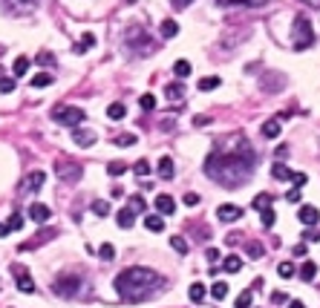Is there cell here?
<instances>
[{
    "instance_id": "1",
    "label": "cell",
    "mask_w": 320,
    "mask_h": 308,
    "mask_svg": "<svg viewBox=\"0 0 320 308\" xmlns=\"http://www.w3.org/2000/svg\"><path fill=\"white\" fill-rule=\"evenodd\" d=\"M257 164V153L251 147V141L245 135H237L231 144L213 147L205 159V173L222 187H240L242 182H248Z\"/></svg>"
},
{
    "instance_id": "2",
    "label": "cell",
    "mask_w": 320,
    "mask_h": 308,
    "mask_svg": "<svg viewBox=\"0 0 320 308\" xmlns=\"http://www.w3.org/2000/svg\"><path fill=\"white\" fill-rule=\"evenodd\" d=\"M116 294L124 302H144L147 297H153L156 291L165 285L162 273H156L153 268H144V265H133V268H124V271L116 277Z\"/></svg>"
},
{
    "instance_id": "3",
    "label": "cell",
    "mask_w": 320,
    "mask_h": 308,
    "mask_svg": "<svg viewBox=\"0 0 320 308\" xmlns=\"http://www.w3.org/2000/svg\"><path fill=\"white\" fill-rule=\"evenodd\" d=\"M84 118H87V113H84L81 107H70V104H55L52 107V121L55 124H63V127H70V130L81 127Z\"/></svg>"
},
{
    "instance_id": "4",
    "label": "cell",
    "mask_w": 320,
    "mask_h": 308,
    "mask_svg": "<svg viewBox=\"0 0 320 308\" xmlns=\"http://www.w3.org/2000/svg\"><path fill=\"white\" fill-rule=\"evenodd\" d=\"M292 46L297 49V52H303V49H309L311 44H314V29H311L309 18L306 15H297L294 18V29H292Z\"/></svg>"
},
{
    "instance_id": "5",
    "label": "cell",
    "mask_w": 320,
    "mask_h": 308,
    "mask_svg": "<svg viewBox=\"0 0 320 308\" xmlns=\"http://www.w3.org/2000/svg\"><path fill=\"white\" fill-rule=\"evenodd\" d=\"M81 285H84V277H81V273H61V277L52 282V291L63 299H72V297L81 294Z\"/></svg>"
},
{
    "instance_id": "6",
    "label": "cell",
    "mask_w": 320,
    "mask_h": 308,
    "mask_svg": "<svg viewBox=\"0 0 320 308\" xmlns=\"http://www.w3.org/2000/svg\"><path fill=\"white\" fill-rule=\"evenodd\" d=\"M124 44L130 52H139V55H147L153 49V41L150 35L144 32L142 26H133V29H127V35H124Z\"/></svg>"
},
{
    "instance_id": "7",
    "label": "cell",
    "mask_w": 320,
    "mask_h": 308,
    "mask_svg": "<svg viewBox=\"0 0 320 308\" xmlns=\"http://www.w3.org/2000/svg\"><path fill=\"white\" fill-rule=\"evenodd\" d=\"M44 185H46V170H29L26 176H23V182H20V193L32 196V193H38Z\"/></svg>"
},
{
    "instance_id": "8",
    "label": "cell",
    "mask_w": 320,
    "mask_h": 308,
    "mask_svg": "<svg viewBox=\"0 0 320 308\" xmlns=\"http://www.w3.org/2000/svg\"><path fill=\"white\" fill-rule=\"evenodd\" d=\"M12 273H15V280H18V288L23 291V294H35V282H32V277H29L26 268H20V265H12Z\"/></svg>"
},
{
    "instance_id": "9",
    "label": "cell",
    "mask_w": 320,
    "mask_h": 308,
    "mask_svg": "<svg viewBox=\"0 0 320 308\" xmlns=\"http://www.w3.org/2000/svg\"><path fill=\"white\" fill-rule=\"evenodd\" d=\"M29 216H32V222H38V225H46V222L52 219V211H49V204H44V202H32L29 204Z\"/></svg>"
},
{
    "instance_id": "10",
    "label": "cell",
    "mask_w": 320,
    "mask_h": 308,
    "mask_svg": "<svg viewBox=\"0 0 320 308\" xmlns=\"http://www.w3.org/2000/svg\"><path fill=\"white\" fill-rule=\"evenodd\" d=\"M297 219H300V225H306V228H314L320 222V211L314 204H303L300 213H297Z\"/></svg>"
},
{
    "instance_id": "11",
    "label": "cell",
    "mask_w": 320,
    "mask_h": 308,
    "mask_svg": "<svg viewBox=\"0 0 320 308\" xmlns=\"http://www.w3.org/2000/svg\"><path fill=\"white\" fill-rule=\"evenodd\" d=\"M95 139H98V135L92 130H87V127H75V130H72V141H75L78 147H92Z\"/></svg>"
},
{
    "instance_id": "12",
    "label": "cell",
    "mask_w": 320,
    "mask_h": 308,
    "mask_svg": "<svg viewBox=\"0 0 320 308\" xmlns=\"http://www.w3.org/2000/svg\"><path fill=\"white\" fill-rule=\"evenodd\" d=\"M216 216H219V222H240L242 219V208L240 204H219Z\"/></svg>"
},
{
    "instance_id": "13",
    "label": "cell",
    "mask_w": 320,
    "mask_h": 308,
    "mask_svg": "<svg viewBox=\"0 0 320 308\" xmlns=\"http://www.w3.org/2000/svg\"><path fill=\"white\" fill-rule=\"evenodd\" d=\"M165 98L173 101V104H179V101L185 98V81H173V84H168V87H165Z\"/></svg>"
},
{
    "instance_id": "14",
    "label": "cell",
    "mask_w": 320,
    "mask_h": 308,
    "mask_svg": "<svg viewBox=\"0 0 320 308\" xmlns=\"http://www.w3.org/2000/svg\"><path fill=\"white\" fill-rule=\"evenodd\" d=\"M41 3V0H6V6H9V12H15V15H23V12H32Z\"/></svg>"
},
{
    "instance_id": "15",
    "label": "cell",
    "mask_w": 320,
    "mask_h": 308,
    "mask_svg": "<svg viewBox=\"0 0 320 308\" xmlns=\"http://www.w3.org/2000/svg\"><path fill=\"white\" fill-rule=\"evenodd\" d=\"M156 211H159V216H170V213L176 211V202L168 193H159L156 196Z\"/></svg>"
},
{
    "instance_id": "16",
    "label": "cell",
    "mask_w": 320,
    "mask_h": 308,
    "mask_svg": "<svg viewBox=\"0 0 320 308\" xmlns=\"http://www.w3.org/2000/svg\"><path fill=\"white\" fill-rule=\"evenodd\" d=\"M271 176H274L277 182H292V179H294V170H289L283 161H274V167H271Z\"/></svg>"
},
{
    "instance_id": "17",
    "label": "cell",
    "mask_w": 320,
    "mask_h": 308,
    "mask_svg": "<svg viewBox=\"0 0 320 308\" xmlns=\"http://www.w3.org/2000/svg\"><path fill=\"white\" fill-rule=\"evenodd\" d=\"M116 222H118V228L130 230V228L136 225V213L130 211V208H124V211H118V213H116Z\"/></svg>"
},
{
    "instance_id": "18",
    "label": "cell",
    "mask_w": 320,
    "mask_h": 308,
    "mask_svg": "<svg viewBox=\"0 0 320 308\" xmlns=\"http://www.w3.org/2000/svg\"><path fill=\"white\" fill-rule=\"evenodd\" d=\"M216 6H248V9H254V6H263V3H268V0H213Z\"/></svg>"
},
{
    "instance_id": "19",
    "label": "cell",
    "mask_w": 320,
    "mask_h": 308,
    "mask_svg": "<svg viewBox=\"0 0 320 308\" xmlns=\"http://www.w3.org/2000/svg\"><path fill=\"white\" fill-rule=\"evenodd\" d=\"M222 271H225V273H240V271H242V259H240L237 254L225 256V259H222Z\"/></svg>"
},
{
    "instance_id": "20",
    "label": "cell",
    "mask_w": 320,
    "mask_h": 308,
    "mask_svg": "<svg viewBox=\"0 0 320 308\" xmlns=\"http://www.w3.org/2000/svg\"><path fill=\"white\" fill-rule=\"evenodd\" d=\"M280 130H283L280 118H268V121L263 124V135H266V139H277V135H280Z\"/></svg>"
},
{
    "instance_id": "21",
    "label": "cell",
    "mask_w": 320,
    "mask_h": 308,
    "mask_svg": "<svg viewBox=\"0 0 320 308\" xmlns=\"http://www.w3.org/2000/svg\"><path fill=\"white\" fill-rule=\"evenodd\" d=\"M156 173H159L162 179H173V159H170V156H162Z\"/></svg>"
},
{
    "instance_id": "22",
    "label": "cell",
    "mask_w": 320,
    "mask_h": 308,
    "mask_svg": "<svg viewBox=\"0 0 320 308\" xmlns=\"http://www.w3.org/2000/svg\"><path fill=\"white\" fill-rule=\"evenodd\" d=\"M159 32H162V38H168V41H170V38H176L179 35V23H176V20H162V26H159Z\"/></svg>"
},
{
    "instance_id": "23",
    "label": "cell",
    "mask_w": 320,
    "mask_h": 308,
    "mask_svg": "<svg viewBox=\"0 0 320 308\" xmlns=\"http://www.w3.org/2000/svg\"><path fill=\"white\" fill-rule=\"evenodd\" d=\"M107 115H110L113 121H121V118H124V115H127V107L121 104V101H113V104L107 107Z\"/></svg>"
},
{
    "instance_id": "24",
    "label": "cell",
    "mask_w": 320,
    "mask_h": 308,
    "mask_svg": "<svg viewBox=\"0 0 320 308\" xmlns=\"http://www.w3.org/2000/svg\"><path fill=\"white\" fill-rule=\"evenodd\" d=\"M205 294H208V288H205L202 282H194V285L187 288V297H190V302H202Z\"/></svg>"
},
{
    "instance_id": "25",
    "label": "cell",
    "mask_w": 320,
    "mask_h": 308,
    "mask_svg": "<svg viewBox=\"0 0 320 308\" xmlns=\"http://www.w3.org/2000/svg\"><path fill=\"white\" fill-rule=\"evenodd\" d=\"M89 46H95V35H92V32H84V35H81V41L75 44V52L84 55V52L89 49Z\"/></svg>"
},
{
    "instance_id": "26",
    "label": "cell",
    "mask_w": 320,
    "mask_h": 308,
    "mask_svg": "<svg viewBox=\"0 0 320 308\" xmlns=\"http://www.w3.org/2000/svg\"><path fill=\"white\" fill-rule=\"evenodd\" d=\"M173 75H176L179 81H185L187 75H190V61H185V58H179V61L173 63Z\"/></svg>"
},
{
    "instance_id": "27",
    "label": "cell",
    "mask_w": 320,
    "mask_h": 308,
    "mask_svg": "<svg viewBox=\"0 0 320 308\" xmlns=\"http://www.w3.org/2000/svg\"><path fill=\"white\" fill-rule=\"evenodd\" d=\"M12 72H15V78H23V75L29 72V58H23V55H20V58H15V63H12Z\"/></svg>"
},
{
    "instance_id": "28",
    "label": "cell",
    "mask_w": 320,
    "mask_h": 308,
    "mask_svg": "<svg viewBox=\"0 0 320 308\" xmlns=\"http://www.w3.org/2000/svg\"><path fill=\"white\" fill-rule=\"evenodd\" d=\"M144 228L153 230V233H162L165 230V219L162 216H144Z\"/></svg>"
},
{
    "instance_id": "29",
    "label": "cell",
    "mask_w": 320,
    "mask_h": 308,
    "mask_svg": "<svg viewBox=\"0 0 320 308\" xmlns=\"http://www.w3.org/2000/svg\"><path fill=\"white\" fill-rule=\"evenodd\" d=\"M314 277H317V262H303L300 265V280L311 282Z\"/></svg>"
},
{
    "instance_id": "30",
    "label": "cell",
    "mask_w": 320,
    "mask_h": 308,
    "mask_svg": "<svg viewBox=\"0 0 320 308\" xmlns=\"http://www.w3.org/2000/svg\"><path fill=\"white\" fill-rule=\"evenodd\" d=\"M58 176H61L63 182H67V179H72V182H75V179H81V167H78V164H70V167H61V170H58Z\"/></svg>"
},
{
    "instance_id": "31",
    "label": "cell",
    "mask_w": 320,
    "mask_h": 308,
    "mask_svg": "<svg viewBox=\"0 0 320 308\" xmlns=\"http://www.w3.org/2000/svg\"><path fill=\"white\" fill-rule=\"evenodd\" d=\"M251 208H254V211H266V208H271V193H260V196H254Z\"/></svg>"
},
{
    "instance_id": "32",
    "label": "cell",
    "mask_w": 320,
    "mask_h": 308,
    "mask_svg": "<svg viewBox=\"0 0 320 308\" xmlns=\"http://www.w3.org/2000/svg\"><path fill=\"white\" fill-rule=\"evenodd\" d=\"M52 81H55L52 72H38L35 78H32V87H38V89H41V87H49Z\"/></svg>"
},
{
    "instance_id": "33",
    "label": "cell",
    "mask_w": 320,
    "mask_h": 308,
    "mask_svg": "<svg viewBox=\"0 0 320 308\" xmlns=\"http://www.w3.org/2000/svg\"><path fill=\"white\" fill-rule=\"evenodd\" d=\"M251 299H254V291H251V288H245V291L240 294V297H237L234 308H251Z\"/></svg>"
},
{
    "instance_id": "34",
    "label": "cell",
    "mask_w": 320,
    "mask_h": 308,
    "mask_svg": "<svg viewBox=\"0 0 320 308\" xmlns=\"http://www.w3.org/2000/svg\"><path fill=\"white\" fill-rule=\"evenodd\" d=\"M219 84H222V81L216 78V75H208V78L199 81V89H202V92H211V89H216Z\"/></svg>"
},
{
    "instance_id": "35",
    "label": "cell",
    "mask_w": 320,
    "mask_h": 308,
    "mask_svg": "<svg viewBox=\"0 0 320 308\" xmlns=\"http://www.w3.org/2000/svg\"><path fill=\"white\" fill-rule=\"evenodd\" d=\"M211 297L213 299H225L228 297V285H225V282H213L211 285Z\"/></svg>"
},
{
    "instance_id": "36",
    "label": "cell",
    "mask_w": 320,
    "mask_h": 308,
    "mask_svg": "<svg viewBox=\"0 0 320 308\" xmlns=\"http://www.w3.org/2000/svg\"><path fill=\"white\" fill-rule=\"evenodd\" d=\"M92 213H95V216H110V202L95 199V202H92Z\"/></svg>"
},
{
    "instance_id": "37",
    "label": "cell",
    "mask_w": 320,
    "mask_h": 308,
    "mask_svg": "<svg viewBox=\"0 0 320 308\" xmlns=\"http://www.w3.org/2000/svg\"><path fill=\"white\" fill-rule=\"evenodd\" d=\"M98 256H101L104 262H110V259H116V248L110 245V242H104V245L98 248Z\"/></svg>"
},
{
    "instance_id": "38",
    "label": "cell",
    "mask_w": 320,
    "mask_h": 308,
    "mask_svg": "<svg viewBox=\"0 0 320 308\" xmlns=\"http://www.w3.org/2000/svg\"><path fill=\"white\" fill-rule=\"evenodd\" d=\"M20 228H23V216H20V213H12L9 222H6V230L12 233V230H20Z\"/></svg>"
},
{
    "instance_id": "39",
    "label": "cell",
    "mask_w": 320,
    "mask_h": 308,
    "mask_svg": "<svg viewBox=\"0 0 320 308\" xmlns=\"http://www.w3.org/2000/svg\"><path fill=\"white\" fill-rule=\"evenodd\" d=\"M116 147H130V144H136V135L133 132H124V135H116Z\"/></svg>"
},
{
    "instance_id": "40",
    "label": "cell",
    "mask_w": 320,
    "mask_h": 308,
    "mask_svg": "<svg viewBox=\"0 0 320 308\" xmlns=\"http://www.w3.org/2000/svg\"><path fill=\"white\" fill-rule=\"evenodd\" d=\"M130 211L133 213H144L147 211V202H144L142 196H133V199H130Z\"/></svg>"
},
{
    "instance_id": "41",
    "label": "cell",
    "mask_w": 320,
    "mask_h": 308,
    "mask_svg": "<svg viewBox=\"0 0 320 308\" xmlns=\"http://www.w3.org/2000/svg\"><path fill=\"white\" fill-rule=\"evenodd\" d=\"M133 170H136V176H147V173H150V161H147V159H139L133 164Z\"/></svg>"
},
{
    "instance_id": "42",
    "label": "cell",
    "mask_w": 320,
    "mask_h": 308,
    "mask_svg": "<svg viewBox=\"0 0 320 308\" xmlns=\"http://www.w3.org/2000/svg\"><path fill=\"white\" fill-rule=\"evenodd\" d=\"M139 107H142V110H147V113H150L153 107H156V98H153L150 92H144V95L139 98Z\"/></svg>"
},
{
    "instance_id": "43",
    "label": "cell",
    "mask_w": 320,
    "mask_h": 308,
    "mask_svg": "<svg viewBox=\"0 0 320 308\" xmlns=\"http://www.w3.org/2000/svg\"><path fill=\"white\" fill-rule=\"evenodd\" d=\"M277 273H280L283 280H292V277H294V265H292V262H280V268H277Z\"/></svg>"
},
{
    "instance_id": "44",
    "label": "cell",
    "mask_w": 320,
    "mask_h": 308,
    "mask_svg": "<svg viewBox=\"0 0 320 308\" xmlns=\"http://www.w3.org/2000/svg\"><path fill=\"white\" fill-rule=\"evenodd\" d=\"M15 87H18V84H15V78H0V92H3V95L15 92Z\"/></svg>"
},
{
    "instance_id": "45",
    "label": "cell",
    "mask_w": 320,
    "mask_h": 308,
    "mask_svg": "<svg viewBox=\"0 0 320 308\" xmlns=\"http://www.w3.org/2000/svg\"><path fill=\"white\" fill-rule=\"evenodd\" d=\"M170 245H173V251H179V254H187V242L182 236H170Z\"/></svg>"
},
{
    "instance_id": "46",
    "label": "cell",
    "mask_w": 320,
    "mask_h": 308,
    "mask_svg": "<svg viewBox=\"0 0 320 308\" xmlns=\"http://www.w3.org/2000/svg\"><path fill=\"white\" fill-rule=\"evenodd\" d=\"M124 170H127V164H124V161H113V164L107 167V173H110V176H121Z\"/></svg>"
},
{
    "instance_id": "47",
    "label": "cell",
    "mask_w": 320,
    "mask_h": 308,
    "mask_svg": "<svg viewBox=\"0 0 320 308\" xmlns=\"http://www.w3.org/2000/svg\"><path fill=\"white\" fill-rule=\"evenodd\" d=\"M266 254V248L260 245V242H251L248 245V256H254V259H260V256Z\"/></svg>"
},
{
    "instance_id": "48",
    "label": "cell",
    "mask_w": 320,
    "mask_h": 308,
    "mask_svg": "<svg viewBox=\"0 0 320 308\" xmlns=\"http://www.w3.org/2000/svg\"><path fill=\"white\" fill-rule=\"evenodd\" d=\"M274 216L277 213L271 211V208H266V211H263V228H271V225H274Z\"/></svg>"
},
{
    "instance_id": "49",
    "label": "cell",
    "mask_w": 320,
    "mask_h": 308,
    "mask_svg": "<svg viewBox=\"0 0 320 308\" xmlns=\"http://www.w3.org/2000/svg\"><path fill=\"white\" fill-rule=\"evenodd\" d=\"M271 302H274V305H283V302H289V297H285L283 291H274V294H271Z\"/></svg>"
},
{
    "instance_id": "50",
    "label": "cell",
    "mask_w": 320,
    "mask_h": 308,
    "mask_svg": "<svg viewBox=\"0 0 320 308\" xmlns=\"http://www.w3.org/2000/svg\"><path fill=\"white\" fill-rule=\"evenodd\" d=\"M190 3H194V0H170V6H173V9H176V12L187 9V6H190Z\"/></svg>"
},
{
    "instance_id": "51",
    "label": "cell",
    "mask_w": 320,
    "mask_h": 308,
    "mask_svg": "<svg viewBox=\"0 0 320 308\" xmlns=\"http://www.w3.org/2000/svg\"><path fill=\"white\" fill-rule=\"evenodd\" d=\"M292 182H294V187H303L306 182H309V176H306V173H294V179H292Z\"/></svg>"
},
{
    "instance_id": "52",
    "label": "cell",
    "mask_w": 320,
    "mask_h": 308,
    "mask_svg": "<svg viewBox=\"0 0 320 308\" xmlns=\"http://www.w3.org/2000/svg\"><path fill=\"white\" fill-rule=\"evenodd\" d=\"M285 199H289V202H300V187H292V190L285 193Z\"/></svg>"
},
{
    "instance_id": "53",
    "label": "cell",
    "mask_w": 320,
    "mask_h": 308,
    "mask_svg": "<svg viewBox=\"0 0 320 308\" xmlns=\"http://www.w3.org/2000/svg\"><path fill=\"white\" fill-rule=\"evenodd\" d=\"M205 259H208V262H216V259H219V251H216V248H208V251H205Z\"/></svg>"
},
{
    "instance_id": "54",
    "label": "cell",
    "mask_w": 320,
    "mask_h": 308,
    "mask_svg": "<svg viewBox=\"0 0 320 308\" xmlns=\"http://www.w3.org/2000/svg\"><path fill=\"white\" fill-rule=\"evenodd\" d=\"M185 204L187 208H196V204H199V196L196 193H185Z\"/></svg>"
},
{
    "instance_id": "55",
    "label": "cell",
    "mask_w": 320,
    "mask_h": 308,
    "mask_svg": "<svg viewBox=\"0 0 320 308\" xmlns=\"http://www.w3.org/2000/svg\"><path fill=\"white\" fill-rule=\"evenodd\" d=\"M38 63H44V66L49 63V66H52V63H55V58H52L49 52H46V55H38Z\"/></svg>"
},
{
    "instance_id": "56",
    "label": "cell",
    "mask_w": 320,
    "mask_h": 308,
    "mask_svg": "<svg viewBox=\"0 0 320 308\" xmlns=\"http://www.w3.org/2000/svg\"><path fill=\"white\" fill-rule=\"evenodd\" d=\"M194 124H196V127H205V124H211V118H205V115H196Z\"/></svg>"
},
{
    "instance_id": "57",
    "label": "cell",
    "mask_w": 320,
    "mask_h": 308,
    "mask_svg": "<svg viewBox=\"0 0 320 308\" xmlns=\"http://www.w3.org/2000/svg\"><path fill=\"white\" fill-rule=\"evenodd\" d=\"M306 239H309V242H317L320 236H317V233H314V230H306Z\"/></svg>"
},
{
    "instance_id": "58",
    "label": "cell",
    "mask_w": 320,
    "mask_h": 308,
    "mask_svg": "<svg viewBox=\"0 0 320 308\" xmlns=\"http://www.w3.org/2000/svg\"><path fill=\"white\" fill-rule=\"evenodd\" d=\"M289 308H306V305H303L300 299H289Z\"/></svg>"
},
{
    "instance_id": "59",
    "label": "cell",
    "mask_w": 320,
    "mask_h": 308,
    "mask_svg": "<svg viewBox=\"0 0 320 308\" xmlns=\"http://www.w3.org/2000/svg\"><path fill=\"white\" fill-rule=\"evenodd\" d=\"M306 6H311V9H320V0H303Z\"/></svg>"
},
{
    "instance_id": "60",
    "label": "cell",
    "mask_w": 320,
    "mask_h": 308,
    "mask_svg": "<svg viewBox=\"0 0 320 308\" xmlns=\"http://www.w3.org/2000/svg\"><path fill=\"white\" fill-rule=\"evenodd\" d=\"M0 236H9V230H6V225H0Z\"/></svg>"
}]
</instances>
